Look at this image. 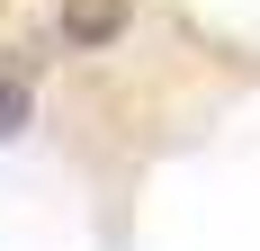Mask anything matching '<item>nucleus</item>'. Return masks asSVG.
<instances>
[{"mask_svg":"<svg viewBox=\"0 0 260 251\" xmlns=\"http://www.w3.org/2000/svg\"><path fill=\"white\" fill-rule=\"evenodd\" d=\"M27 117H36V90H27V63H9V72H0V144H9Z\"/></svg>","mask_w":260,"mask_h":251,"instance_id":"2","label":"nucleus"},{"mask_svg":"<svg viewBox=\"0 0 260 251\" xmlns=\"http://www.w3.org/2000/svg\"><path fill=\"white\" fill-rule=\"evenodd\" d=\"M126 9H135V0H63V45H90V54H99L108 36L126 27Z\"/></svg>","mask_w":260,"mask_h":251,"instance_id":"1","label":"nucleus"}]
</instances>
